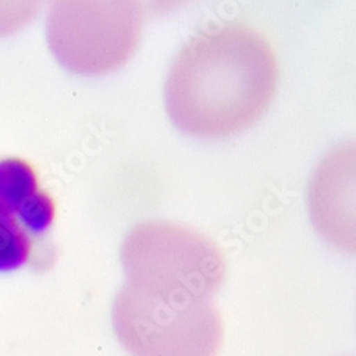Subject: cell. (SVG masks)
I'll list each match as a JSON object with an SVG mask.
<instances>
[{"instance_id":"1","label":"cell","mask_w":356,"mask_h":356,"mask_svg":"<svg viewBox=\"0 0 356 356\" xmlns=\"http://www.w3.org/2000/svg\"><path fill=\"white\" fill-rule=\"evenodd\" d=\"M280 62L271 40L241 20L210 23L177 53L165 110L184 133L224 138L255 126L271 107Z\"/></svg>"},{"instance_id":"5","label":"cell","mask_w":356,"mask_h":356,"mask_svg":"<svg viewBox=\"0 0 356 356\" xmlns=\"http://www.w3.org/2000/svg\"><path fill=\"white\" fill-rule=\"evenodd\" d=\"M57 205L36 167L20 157L0 159V274L33 259L38 238L54 224Z\"/></svg>"},{"instance_id":"3","label":"cell","mask_w":356,"mask_h":356,"mask_svg":"<svg viewBox=\"0 0 356 356\" xmlns=\"http://www.w3.org/2000/svg\"><path fill=\"white\" fill-rule=\"evenodd\" d=\"M143 27V3L134 0H57L47 16V43L70 72L104 74L130 60Z\"/></svg>"},{"instance_id":"6","label":"cell","mask_w":356,"mask_h":356,"mask_svg":"<svg viewBox=\"0 0 356 356\" xmlns=\"http://www.w3.org/2000/svg\"><path fill=\"white\" fill-rule=\"evenodd\" d=\"M345 145L330 153L311 183L309 207L315 225L326 238L346 251L355 248V154L339 171Z\"/></svg>"},{"instance_id":"2","label":"cell","mask_w":356,"mask_h":356,"mask_svg":"<svg viewBox=\"0 0 356 356\" xmlns=\"http://www.w3.org/2000/svg\"><path fill=\"white\" fill-rule=\"evenodd\" d=\"M122 262L129 286L163 301H211L227 278L225 255L210 236L164 220L136 224Z\"/></svg>"},{"instance_id":"4","label":"cell","mask_w":356,"mask_h":356,"mask_svg":"<svg viewBox=\"0 0 356 356\" xmlns=\"http://www.w3.org/2000/svg\"><path fill=\"white\" fill-rule=\"evenodd\" d=\"M113 326L131 356H218L225 332L211 301H163L129 285L115 295Z\"/></svg>"}]
</instances>
